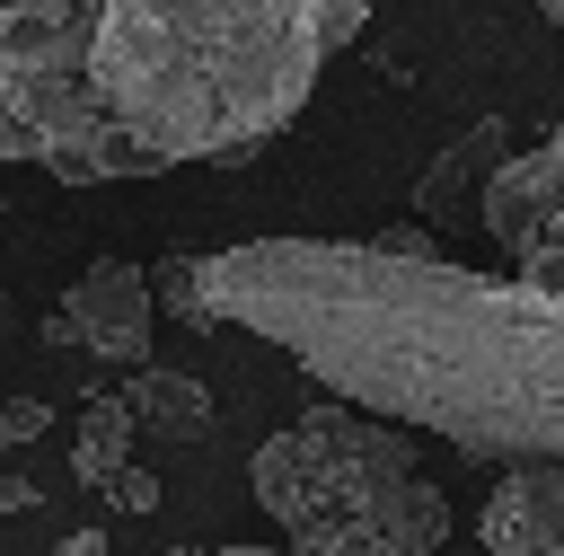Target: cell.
Returning a JSON list of instances; mask_svg holds the SVG:
<instances>
[{
  "mask_svg": "<svg viewBox=\"0 0 564 556\" xmlns=\"http://www.w3.org/2000/svg\"><path fill=\"white\" fill-rule=\"evenodd\" d=\"M476 221L494 229V247H502L520 291L564 300V132H546L538 150H511L494 168Z\"/></svg>",
  "mask_w": 564,
  "mask_h": 556,
  "instance_id": "cell-5",
  "label": "cell"
},
{
  "mask_svg": "<svg viewBox=\"0 0 564 556\" xmlns=\"http://www.w3.org/2000/svg\"><path fill=\"white\" fill-rule=\"evenodd\" d=\"M132 441H141V424L123 415V397H88V406H79V432H70V477L106 494V485L132 468Z\"/></svg>",
  "mask_w": 564,
  "mask_h": 556,
  "instance_id": "cell-10",
  "label": "cell"
},
{
  "mask_svg": "<svg viewBox=\"0 0 564 556\" xmlns=\"http://www.w3.org/2000/svg\"><path fill=\"white\" fill-rule=\"evenodd\" d=\"M185 327H247L352 415L564 477V300L511 274L405 265L361 238H247L194 256Z\"/></svg>",
  "mask_w": 564,
  "mask_h": 556,
  "instance_id": "cell-1",
  "label": "cell"
},
{
  "mask_svg": "<svg viewBox=\"0 0 564 556\" xmlns=\"http://www.w3.org/2000/svg\"><path fill=\"white\" fill-rule=\"evenodd\" d=\"M167 556H282V547H167Z\"/></svg>",
  "mask_w": 564,
  "mask_h": 556,
  "instance_id": "cell-16",
  "label": "cell"
},
{
  "mask_svg": "<svg viewBox=\"0 0 564 556\" xmlns=\"http://www.w3.org/2000/svg\"><path fill=\"white\" fill-rule=\"evenodd\" d=\"M44 424H53V406H44V397H9V406H0V450H18V441H35Z\"/></svg>",
  "mask_w": 564,
  "mask_h": 556,
  "instance_id": "cell-12",
  "label": "cell"
},
{
  "mask_svg": "<svg viewBox=\"0 0 564 556\" xmlns=\"http://www.w3.org/2000/svg\"><path fill=\"white\" fill-rule=\"evenodd\" d=\"M150 327H159L150 274L123 265V256H97V265L70 282V300L44 318V344H79V353H97V362L141 371V362H150Z\"/></svg>",
  "mask_w": 564,
  "mask_h": 556,
  "instance_id": "cell-6",
  "label": "cell"
},
{
  "mask_svg": "<svg viewBox=\"0 0 564 556\" xmlns=\"http://www.w3.org/2000/svg\"><path fill=\"white\" fill-rule=\"evenodd\" d=\"M88 35L97 9L79 0H0V168L35 159L62 185L159 177V159L106 124L88 88Z\"/></svg>",
  "mask_w": 564,
  "mask_h": 556,
  "instance_id": "cell-4",
  "label": "cell"
},
{
  "mask_svg": "<svg viewBox=\"0 0 564 556\" xmlns=\"http://www.w3.org/2000/svg\"><path fill=\"white\" fill-rule=\"evenodd\" d=\"M247 477L282 521V556H432L449 538V494L423 477L414 432L335 397L264 432Z\"/></svg>",
  "mask_w": 564,
  "mask_h": 556,
  "instance_id": "cell-3",
  "label": "cell"
},
{
  "mask_svg": "<svg viewBox=\"0 0 564 556\" xmlns=\"http://www.w3.org/2000/svg\"><path fill=\"white\" fill-rule=\"evenodd\" d=\"M106 503H115V512H159V477H150V468H123V477L106 485Z\"/></svg>",
  "mask_w": 564,
  "mask_h": 556,
  "instance_id": "cell-14",
  "label": "cell"
},
{
  "mask_svg": "<svg viewBox=\"0 0 564 556\" xmlns=\"http://www.w3.org/2000/svg\"><path fill=\"white\" fill-rule=\"evenodd\" d=\"M361 247H379V256H405V265H414V256H441V247L423 238V221H388V229H370Z\"/></svg>",
  "mask_w": 564,
  "mask_h": 556,
  "instance_id": "cell-13",
  "label": "cell"
},
{
  "mask_svg": "<svg viewBox=\"0 0 564 556\" xmlns=\"http://www.w3.org/2000/svg\"><path fill=\"white\" fill-rule=\"evenodd\" d=\"M150 309H176V318H194V256H167V265L150 274Z\"/></svg>",
  "mask_w": 564,
  "mask_h": 556,
  "instance_id": "cell-11",
  "label": "cell"
},
{
  "mask_svg": "<svg viewBox=\"0 0 564 556\" xmlns=\"http://www.w3.org/2000/svg\"><path fill=\"white\" fill-rule=\"evenodd\" d=\"M53 556H106V530H70V538H62Z\"/></svg>",
  "mask_w": 564,
  "mask_h": 556,
  "instance_id": "cell-15",
  "label": "cell"
},
{
  "mask_svg": "<svg viewBox=\"0 0 564 556\" xmlns=\"http://www.w3.org/2000/svg\"><path fill=\"white\" fill-rule=\"evenodd\" d=\"M485 556H555L564 547V477L555 468H502L476 512Z\"/></svg>",
  "mask_w": 564,
  "mask_h": 556,
  "instance_id": "cell-8",
  "label": "cell"
},
{
  "mask_svg": "<svg viewBox=\"0 0 564 556\" xmlns=\"http://www.w3.org/2000/svg\"><path fill=\"white\" fill-rule=\"evenodd\" d=\"M555 556H564V547H555Z\"/></svg>",
  "mask_w": 564,
  "mask_h": 556,
  "instance_id": "cell-18",
  "label": "cell"
},
{
  "mask_svg": "<svg viewBox=\"0 0 564 556\" xmlns=\"http://www.w3.org/2000/svg\"><path fill=\"white\" fill-rule=\"evenodd\" d=\"M361 26V0H106L88 35V88L159 168H220L291 132L326 53H344Z\"/></svg>",
  "mask_w": 564,
  "mask_h": 556,
  "instance_id": "cell-2",
  "label": "cell"
},
{
  "mask_svg": "<svg viewBox=\"0 0 564 556\" xmlns=\"http://www.w3.org/2000/svg\"><path fill=\"white\" fill-rule=\"evenodd\" d=\"M123 415L132 424H159V432H176V441H194V432H212V388L194 379V371H167V362H141L123 388Z\"/></svg>",
  "mask_w": 564,
  "mask_h": 556,
  "instance_id": "cell-9",
  "label": "cell"
},
{
  "mask_svg": "<svg viewBox=\"0 0 564 556\" xmlns=\"http://www.w3.org/2000/svg\"><path fill=\"white\" fill-rule=\"evenodd\" d=\"M502 159H511V124H502V115H476L449 150H432V159L414 168V221H432V229L476 221V203H485V185H494Z\"/></svg>",
  "mask_w": 564,
  "mask_h": 556,
  "instance_id": "cell-7",
  "label": "cell"
},
{
  "mask_svg": "<svg viewBox=\"0 0 564 556\" xmlns=\"http://www.w3.org/2000/svg\"><path fill=\"white\" fill-rule=\"evenodd\" d=\"M546 18H555V26H564V0H546Z\"/></svg>",
  "mask_w": 564,
  "mask_h": 556,
  "instance_id": "cell-17",
  "label": "cell"
}]
</instances>
